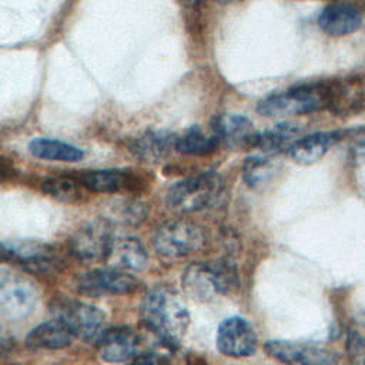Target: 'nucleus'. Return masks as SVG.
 I'll return each mask as SVG.
<instances>
[{
    "label": "nucleus",
    "instance_id": "obj_1",
    "mask_svg": "<svg viewBox=\"0 0 365 365\" xmlns=\"http://www.w3.org/2000/svg\"><path fill=\"white\" fill-rule=\"evenodd\" d=\"M144 327L164 346L175 349L190 325V312L180 295L170 287H155L145 294L140 307Z\"/></svg>",
    "mask_w": 365,
    "mask_h": 365
},
{
    "label": "nucleus",
    "instance_id": "obj_2",
    "mask_svg": "<svg viewBox=\"0 0 365 365\" xmlns=\"http://www.w3.org/2000/svg\"><path fill=\"white\" fill-rule=\"evenodd\" d=\"M222 182L215 173H200L177 181L167 192V205L177 214L204 210L220 197Z\"/></svg>",
    "mask_w": 365,
    "mask_h": 365
},
{
    "label": "nucleus",
    "instance_id": "obj_3",
    "mask_svg": "<svg viewBox=\"0 0 365 365\" xmlns=\"http://www.w3.org/2000/svg\"><path fill=\"white\" fill-rule=\"evenodd\" d=\"M50 311L56 319L67 327L74 338L81 341H97L104 331V312L88 302L60 297L50 304Z\"/></svg>",
    "mask_w": 365,
    "mask_h": 365
},
{
    "label": "nucleus",
    "instance_id": "obj_4",
    "mask_svg": "<svg viewBox=\"0 0 365 365\" xmlns=\"http://www.w3.org/2000/svg\"><path fill=\"white\" fill-rule=\"evenodd\" d=\"M0 258L26 271L37 274L54 272L60 265L56 248L33 238H9L0 241Z\"/></svg>",
    "mask_w": 365,
    "mask_h": 365
},
{
    "label": "nucleus",
    "instance_id": "obj_5",
    "mask_svg": "<svg viewBox=\"0 0 365 365\" xmlns=\"http://www.w3.org/2000/svg\"><path fill=\"white\" fill-rule=\"evenodd\" d=\"M38 302V289L26 275L13 271L0 272V317L17 322L33 314Z\"/></svg>",
    "mask_w": 365,
    "mask_h": 365
},
{
    "label": "nucleus",
    "instance_id": "obj_6",
    "mask_svg": "<svg viewBox=\"0 0 365 365\" xmlns=\"http://www.w3.org/2000/svg\"><path fill=\"white\" fill-rule=\"evenodd\" d=\"M153 242L163 258L178 259L198 251L204 244V235L195 224L178 218L161 224Z\"/></svg>",
    "mask_w": 365,
    "mask_h": 365
},
{
    "label": "nucleus",
    "instance_id": "obj_7",
    "mask_svg": "<svg viewBox=\"0 0 365 365\" xmlns=\"http://www.w3.org/2000/svg\"><path fill=\"white\" fill-rule=\"evenodd\" d=\"M231 271L225 265L192 262L182 274L184 292L197 302H210L225 294L230 287Z\"/></svg>",
    "mask_w": 365,
    "mask_h": 365
},
{
    "label": "nucleus",
    "instance_id": "obj_8",
    "mask_svg": "<svg viewBox=\"0 0 365 365\" xmlns=\"http://www.w3.org/2000/svg\"><path fill=\"white\" fill-rule=\"evenodd\" d=\"M111 222L104 218L90 221L70 237V251L86 262L106 261L113 242Z\"/></svg>",
    "mask_w": 365,
    "mask_h": 365
},
{
    "label": "nucleus",
    "instance_id": "obj_9",
    "mask_svg": "<svg viewBox=\"0 0 365 365\" xmlns=\"http://www.w3.org/2000/svg\"><path fill=\"white\" fill-rule=\"evenodd\" d=\"M140 287L134 275L117 268H98L80 274L76 278V288L81 295H125L137 291Z\"/></svg>",
    "mask_w": 365,
    "mask_h": 365
},
{
    "label": "nucleus",
    "instance_id": "obj_10",
    "mask_svg": "<svg viewBox=\"0 0 365 365\" xmlns=\"http://www.w3.org/2000/svg\"><path fill=\"white\" fill-rule=\"evenodd\" d=\"M322 107V97L309 87H298L261 100L257 111L264 117H288L312 113Z\"/></svg>",
    "mask_w": 365,
    "mask_h": 365
},
{
    "label": "nucleus",
    "instance_id": "obj_11",
    "mask_svg": "<svg viewBox=\"0 0 365 365\" xmlns=\"http://www.w3.org/2000/svg\"><path fill=\"white\" fill-rule=\"evenodd\" d=\"M267 354L284 365H335L338 355L324 346L292 341L271 339L264 345Z\"/></svg>",
    "mask_w": 365,
    "mask_h": 365
},
{
    "label": "nucleus",
    "instance_id": "obj_12",
    "mask_svg": "<svg viewBox=\"0 0 365 365\" xmlns=\"http://www.w3.org/2000/svg\"><path fill=\"white\" fill-rule=\"evenodd\" d=\"M218 351L231 358L250 356L257 349V335L252 325L242 317L224 319L217 331Z\"/></svg>",
    "mask_w": 365,
    "mask_h": 365
},
{
    "label": "nucleus",
    "instance_id": "obj_13",
    "mask_svg": "<svg viewBox=\"0 0 365 365\" xmlns=\"http://www.w3.org/2000/svg\"><path fill=\"white\" fill-rule=\"evenodd\" d=\"M96 342L98 354L106 362H127L140 355V335L128 327L104 329Z\"/></svg>",
    "mask_w": 365,
    "mask_h": 365
},
{
    "label": "nucleus",
    "instance_id": "obj_14",
    "mask_svg": "<svg viewBox=\"0 0 365 365\" xmlns=\"http://www.w3.org/2000/svg\"><path fill=\"white\" fill-rule=\"evenodd\" d=\"M106 261L111 268L141 271L148 262V254L138 238L120 237L113 240Z\"/></svg>",
    "mask_w": 365,
    "mask_h": 365
},
{
    "label": "nucleus",
    "instance_id": "obj_15",
    "mask_svg": "<svg viewBox=\"0 0 365 365\" xmlns=\"http://www.w3.org/2000/svg\"><path fill=\"white\" fill-rule=\"evenodd\" d=\"M361 13L349 4L335 3L322 9L318 16L319 27L331 36H345L361 27Z\"/></svg>",
    "mask_w": 365,
    "mask_h": 365
},
{
    "label": "nucleus",
    "instance_id": "obj_16",
    "mask_svg": "<svg viewBox=\"0 0 365 365\" xmlns=\"http://www.w3.org/2000/svg\"><path fill=\"white\" fill-rule=\"evenodd\" d=\"M175 138L164 130H150L134 140L131 151L144 163L157 164L164 161L174 148Z\"/></svg>",
    "mask_w": 365,
    "mask_h": 365
},
{
    "label": "nucleus",
    "instance_id": "obj_17",
    "mask_svg": "<svg viewBox=\"0 0 365 365\" xmlns=\"http://www.w3.org/2000/svg\"><path fill=\"white\" fill-rule=\"evenodd\" d=\"M73 334L58 319H50L34 327L26 336V345L33 349H63L73 342Z\"/></svg>",
    "mask_w": 365,
    "mask_h": 365
},
{
    "label": "nucleus",
    "instance_id": "obj_18",
    "mask_svg": "<svg viewBox=\"0 0 365 365\" xmlns=\"http://www.w3.org/2000/svg\"><path fill=\"white\" fill-rule=\"evenodd\" d=\"M335 135L329 133H315L297 140L289 147L291 158L301 165H311L319 161L332 147Z\"/></svg>",
    "mask_w": 365,
    "mask_h": 365
},
{
    "label": "nucleus",
    "instance_id": "obj_19",
    "mask_svg": "<svg viewBox=\"0 0 365 365\" xmlns=\"http://www.w3.org/2000/svg\"><path fill=\"white\" fill-rule=\"evenodd\" d=\"M29 151L41 160L47 161H63V163H76L83 158V151L76 145H71L64 141L51 140V138H34L29 144Z\"/></svg>",
    "mask_w": 365,
    "mask_h": 365
},
{
    "label": "nucleus",
    "instance_id": "obj_20",
    "mask_svg": "<svg viewBox=\"0 0 365 365\" xmlns=\"http://www.w3.org/2000/svg\"><path fill=\"white\" fill-rule=\"evenodd\" d=\"M77 180L93 192H115L128 184L130 177L123 170H88Z\"/></svg>",
    "mask_w": 365,
    "mask_h": 365
},
{
    "label": "nucleus",
    "instance_id": "obj_21",
    "mask_svg": "<svg viewBox=\"0 0 365 365\" xmlns=\"http://www.w3.org/2000/svg\"><path fill=\"white\" fill-rule=\"evenodd\" d=\"M299 133V128L291 123H279L261 134H252L250 144L259 147L267 153H277L287 145H292V138Z\"/></svg>",
    "mask_w": 365,
    "mask_h": 365
},
{
    "label": "nucleus",
    "instance_id": "obj_22",
    "mask_svg": "<svg viewBox=\"0 0 365 365\" xmlns=\"http://www.w3.org/2000/svg\"><path fill=\"white\" fill-rule=\"evenodd\" d=\"M43 191L53 200L63 204H77L84 198L81 184L71 177H51L43 181Z\"/></svg>",
    "mask_w": 365,
    "mask_h": 365
},
{
    "label": "nucleus",
    "instance_id": "obj_23",
    "mask_svg": "<svg viewBox=\"0 0 365 365\" xmlns=\"http://www.w3.org/2000/svg\"><path fill=\"white\" fill-rule=\"evenodd\" d=\"M217 135H205L198 127H191L185 134L175 138L174 150L181 154L205 155L217 147Z\"/></svg>",
    "mask_w": 365,
    "mask_h": 365
},
{
    "label": "nucleus",
    "instance_id": "obj_24",
    "mask_svg": "<svg viewBox=\"0 0 365 365\" xmlns=\"http://www.w3.org/2000/svg\"><path fill=\"white\" fill-rule=\"evenodd\" d=\"M251 121L240 114H222L215 118L214 130L218 138L240 141L250 140L251 134Z\"/></svg>",
    "mask_w": 365,
    "mask_h": 365
},
{
    "label": "nucleus",
    "instance_id": "obj_25",
    "mask_svg": "<svg viewBox=\"0 0 365 365\" xmlns=\"http://www.w3.org/2000/svg\"><path fill=\"white\" fill-rule=\"evenodd\" d=\"M147 215V207L140 200H121L110 207V222L117 221L127 225H137L144 221Z\"/></svg>",
    "mask_w": 365,
    "mask_h": 365
},
{
    "label": "nucleus",
    "instance_id": "obj_26",
    "mask_svg": "<svg viewBox=\"0 0 365 365\" xmlns=\"http://www.w3.org/2000/svg\"><path fill=\"white\" fill-rule=\"evenodd\" d=\"M274 171V164L267 155H251L245 160L242 174L250 187H258L265 182Z\"/></svg>",
    "mask_w": 365,
    "mask_h": 365
},
{
    "label": "nucleus",
    "instance_id": "obj_27",
    "mask_svg": "<svg viewBox=\"0 0 365 365\" xmlns=\"http://www.w3.org/2000/svg\"><path fill=\"white\" fill-rule=\"evenodd\" d=\"M346 349L349 354V358L358 364L365 365V338L351 332L346 341Z\"/></svg>",
    "mask_w": 365,
    "mask_h": 365
},
{
    "label": "nucleus",
    "instance_id": "obj_28",
    "mask_svg": "<svg viewBox=\"0 0 365 365\" xmlns=\"http://www.w3.org/2000/svg\"><path fill=\"white\" fill-rule=\"evenodd\" d=\"M349 150L355 160H359V161L365 160V131L356 134L352 138V141L349 144Z\"/></svg>",
    "mask_w": 365,
    "mask_h": 365
},
{
    "label": "nucleus",
    "instance_id": "obj_29",
    "mask_svg": "<svg viewBox=\"0 0 365 365\" xmlns=\"http://www.w3.org/2000/svg\"><path fill=\"white\" fill-rule=\"evenodd\" d=\"M11 346H13V344H11V341L9 338L0 336V355L7 354L11 349Z\"/></svg>",
    "mask_w": 365,
    "mask_h": 365
},
{
    "label": "nucleus",
    "instance_id": "obj_30",
    "mask_svg": "<svg viewBox=\"0 0 365 365\" xmlns=\"http://www.w3.org/2000/svg\"><path fill=\"white\" fill-rule=\"evenodd\" d=\"M181 4H184V6H187V7H192V6H195L200 0H178Z\"/></svg>",
    "mask_w": 365,
    "mask_h": 365
},
{
    "label": "nucleus",
    "instance_id": "obj_31",
    "mask_svg": "<svg viewBox=\"0 0 365 365\" xmlns=\"http://www.w3.org/2000/svg\"><path fill=\"white\" fill-rule=\"evenodd\" d=\"M215 1L220 3V4H231V3H235L238 0H215Z\"/></svg>",
    "mask_w": 365,
    "mask_h": 365
}]
</instances>
